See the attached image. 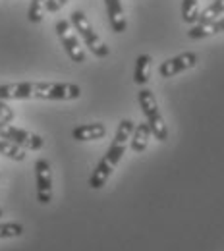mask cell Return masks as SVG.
I'll list each match as a JSON object with an SVG mask.
<instances>
[{"label": "cell", "instance_id": "15", "mask_svg": "<svg viewBox=\"0 0 224 251\" xmlns=\"http://www.w3.org/2000/svg\"><path fill=\"white\" fill-rule=\"evenodd\" d=\"M223 16H224V0H215L213 4H209L197 16V22L195 24H205V22H211V20H217V18H223Z\"/></svg>", "mask_w": 224, "mask_h": 251}, {"label": "cell", "instance_id": "13", "mask_svg": "<svg viewBox=\"0 0 224 251\" xmlns=\"http://www.w3.org/2000/svg\"><path fill=\"white\" fill-rule=\"evenodd\" d=\"M151 56L149 54H141L137 56V62H135V70H133V81L137 85H143L149 81V70H151Z\"/></svg>", "mask_w": 224, "mask_h": 251}, {"label": "cell", "instance_id": "3", "mask_svg": "<svg viewBox=\"0 0 224 251\" xmlns=\"http://www.w3.org/2000/svg\"><path fill=\"white\" fill-rule=\"evenodd\" d=\"M137 100H139V106L147 118V124L151 127V135L157 139V141H166L168 139V127L164 124V118L159 110V102L155 99V95L151 93L149 89H141L137 93Z\"/></svg>", "mask_w": 224, "mask_h": 251}, {"label": "cell", "instance_id": "16", "mask_svg": "<svg viewBox=\"0 0 224 251\" xmlns=\"http://www.w3.org/2000/svg\"><path fill=\"white\" fill-rule=\"evenodd\" d=\"M45 12H47V0H31L27 18L31 24H39V22H43Z\"/></svg>", "mask_w": 224, "mask_h": 251}, {"label": "cell", "instance_id": "18", "mask_svg": "<svg viewBox=\"0 0 224 251\" xmlns=\"http://www.w3.org/2000/svg\"><path fill=\"white\" fill-rule=\"evenodd\" d=\"M22 234H24V226L20 222H4V224H0V240L20 238Z\"/></svg>", "mask_w": 224, "mask_h": 251}, {"label": "cell", "instance_id": "9", "mask_svg": "<svg viewBox=\"0 0 224 251\" xmlns=\"http://www.w3.org/2000/svg\"><path fill=\"white\" fill-rule=\"evenodd\" d=\"M106 135V126L93 122V124H81L72 129V137L75 141H97Z\"/></svg>", "mask_w": 224, "mask_h": 251}, {"label": "cell", "instance_id": "7", "mask_svg": "<svg viewBox=\"0 0 224 251\" xmlns=\"http://www.w3.org/2000/svg\"><path fill=\"white\" fill-rule=\"evenodd\" d=\"M35 182H37V201L41 205H49L52 201V170L47 158H39L35 162Z\"/></svg>", "mask_w": 224, "mask_h": 251}, {"label": "cell", "instance_id": "19", "mask_svg": "<svg viewBox=\"0 0 224 251\" xmlns=\"http://www.w3.org/2000/svg\"><path fill=\"white\" fill-rule=\"evenodd\" d=\"M70 0H47V12H58L60 8H64Z\"/></svg>", "mask_w": 224, "mask_h": 251}, {"label": "cell", "instance_id": "2", "mask_svg": "<svg viewBox=\"0 0 224 251\" xmlns=\"http://www.w3.org/2000/svg\"><path fill=\"white\" fill-rule=\"evenodd\" d=\"M131 133H133V122L129 118H124L118 124V129L114 133V139H112L108 151L104 153V157L99 160L95 172L89 178L91 189H100L102 186H106L112 170L116 168V164L122 160L124 153H126V147H128L129 139H131Z\"/></svg>", "mask_w": 224, "mask_h": 251}, {"label": "cell", "instance_id": "4", "mask_svg": "<svg viewBox=\"0 0 224 251\" xmlns=\"http://www.w3.org/2000/svg\"><path fill=\"white\" fill-rule=\"evenodd\" d=\"M70 24H72V27L77 31V35L83 39V43L87 45V49L95 54L97 58H106V56L110 54L108 47H106L104 41L93 31V27H91L87 16H85L81 10H75V12L72 14V22H70Z\"/></svg>", "mask_w": 224, "mask_h": 251}, {"label": "cell", "instance_id": "8", "mask_svg": "<svg viewBox=\"0 0 224 251\" xmlns=\"http://www.w3.org/2000/svg\"><path fill=\"white\" fill-rule=\"evenodd\" d=\"M197 54L195 52H182L174 58H168L166 62H162L159 66V75L160 77H174L186 70H192L197 64Z\"/></svg>", "mask_w": 224, "mask_h": 251}, {"label": "cell", "instance_id": "6", "mask_svg": "<svg viewBox=\"0 0 224 251\" xmlns=\"http://www.w3.org/2000/svg\"><path fill=\"white\" fill-rule=\"evenodd\" d=\"M56 35H58V39H60V43L64 47L66 54L72 58V62H77V64L85 62V56H87L85 54V49L81 47V41L75 35V29L72 27L70 22L60 20L56 24Z\"/></svg>", "mask_w": 224, "mask_h": 251}, {"label": "cell", "instance_id": "11", "mask_svg": "<svg viewBox=\"0 0 224 251\" xmlns=\"http://www.w3.org/2000/svg\"><path fill=\"white\" fill-rule=\"evenodd\" d=\"M217 33H224V16L211 20V22H205V24H195L188 35H190V39H205V37H211Z\"/></svg>", "mask_w": 224, "mask_h": 251}, {"label": "cell", "instance_id": "12", "mask_svg": "<svg viewBox=\"0 0 224 251\" xmlns=\"http://www.w3.org/2000/svg\"><path fill=\"white\" fill-rule=\"evenodd\" d=\"M149 135H151V127L147 122L133 126V133H131V139H129V147L133 149V153H143L147 149Z\"/></svg>", "mask_w": 224, "mask_h": 251}, {"label": "cell", "instance_id": "14", "mask_svg": "<svg viewBox=\"0 0 224 251\" xmlns=\"http://www.w3.org/2000/svg\"><path fill=\"white\" fill-rule=\"evenodd\" d=\"M0 155L12 158L16 162H22V160H25V157H27L24 147H20V145H16L14 141H8V139H0Z\"/></svg>", "mask_w": 224, "mask_h": 251}, {"label": "cell", "instance_id": "17", "mask_svg": "<svg viewBox=\"0 0 224 251\" xmlns=\"http://www.w3.org/2000/svg\"><path fill=\"white\" fill-rule=\"evenodd\" d=\"M199 16L197 0H182V20L186 24H195Z\"/></svg>", "mask_w": 224, "mask_h": 251}, {"label": "cell", "instance_id": "5", "mask_svg": "<svg viewBox=\"0 0 224 251\" xmlns=\"http://www.w3.org/2000/svg\"><path fill=\"white\" fill-rule=\"evenodd\" d=\"M0 139H8V141H14L16 145L24 147V149H29V151H39L43 149L45 145V139L33 131H27L24 127H16L12 124H6V122H0Z\"/></svg>", "mask_w": 224, "mask_h": 251}, {"label": "cell", "instance_id": "10", "mask_svg": "<svg viewBox=\"0 0 224 251\" xmlns=\"http://www.w3.org/2000/svg\"><path fill=\"white\" fill-rule=\"evenodd\" d=\"M106 12H108V20L112 25L114 33H124L128 24H126V16H124V8H122V0H104Z\"/></svg>", "mask_w": 224, "mask_h": 251}, {"label": "cell", "instance_id": "1", "mask_svg": "<svg viewBox=\"0 0 224 251\" xmlns=\"http://www.w3.org/2000/svg\"><path fill=\"white\" fill-rule=\"evenodd\" d=\"M81 95V87L75 83H49V81H22L0 85V100H75Z\"/></svg>", "mask_w": 224, "mask_h": 251}, {"label": "cell", "instance_id": "20", "mask_svg": "<svg viewBox=\"0 0 224 251\" xmlns=\"http://www.w3.org/2000/svg\"><path fill=\"white\" fill-rule=\"evenodd\" d=\"M2 215H4V211H2V209H0V219H2Z\"/></svg>", "mask_w": 224, "mask_h": 251}]
</instances>
